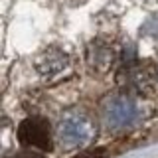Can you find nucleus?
<instances>
[{
  "label": "nucleus",
  "mask_w": 158,
  "mask_h": 158,
  "mask_svg": "<svg viewBox=\"0 0 158 158\" xmlns=\"http://www.w3.org/2000/svg\"><path fill=\"white\" fill-rule=\"evenodd\" d=\"M18 140L30 150H52V127L44 117H28L18 125Z\"/></svg>",
  "instance_id": "f257e3e1"
},
{
  "label": "nucleus",
  "mask_w": 158,
  "mask_h": 158,
  "mask_svg": "<svg viewBox=\"0 0 158 158\" xmlns=\"http://www.w3.org/2000/svg\"><path fill=\"white\" fill-rule=\"evenodd\" d=\"M105 117L113 125H117V123H121V125L131 123L132 118L136 117V105H135V101H131L128 97H115L113 101L107 103Z\"/></svg>",
  "instance_id": "f03ea898"
},
{
  "label": "nucleus",
  "mask_w": 158,
  "mask_h": 158,
  "mask_svg": "<svg viewBox=\"0 0 158 158\" xmlns=\"http://www.w3.org/2000/svg\"><path fill=\"white\" fill-rule=\"evenodd\" d=\"M89 131V121L83 115H69L65 121L61 118V125H59V135L61 138H71L73 140H77V138L85 136Z\"/></svg>",
  "instance_id": "7ed1b4c3"
},
{
  "label": "nucleus",
  "mask_w": 158,
  "mask_h": 158,
  "mask_svg": "<svg viewBox=\"0 0 158 158\" xmlns=\"http://www.w3.org/2000/svg\"><path fill=\"white\" fill-rule=\"evenodd\" d=\"M75 158H107V152L103 148H97V150H85L81 154H77Z\"/></svg>",
  "instance_id": "20e7f679"
},
{
  "label": "nucleus",
  "mask_w": 158,
  "mask_h": 158,
  "mask_svg": "<svg viewBox=\"0 0 158 158\" xmlns=\"http://www.w3.org/2000/svg\"><path fill=\"white\" fill-rule=\"evenodd\" d=\"M6 158H44L42 152H36V150H20L16 154H10Z\"/></svg>",
  "instance_id": "39448f33"
}]
</instances>
